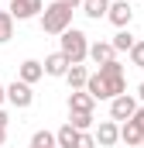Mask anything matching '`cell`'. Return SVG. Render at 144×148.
<instances>
[{"instance_id":"4","label":"cell","mask_w":144,"mask_h":148,"mask_svg":"<svg viewBox=\"0 0 144 148\" xmlns=\"http://www.w3.org/2000/svg\"><path fill=\"white\" fill-rule=\"evenodd\" d=\"M137 110H141V107H137V100H134L130 93L110 100V121H134V114H137Z\"/></svg>"},{"instance_id":"14","label":"cell","mask_w":144,"mask_h":148,"mask_svg":"<svg viewBox=\"0 0 144 148\" xmlns=\"http://www.w3.org/2000/svg\"><path fill=\"white\" fill-rule=\"evenodd\" d=\"M113 41H96V45H89V59L96 62V66H107V62H113Z\"/></svg>"},{"instance_id":"21","label":"cell","mask_w":144,"mask_h":148,"mask_svg":"<svg viewBox=\"0 0 144 148\" xmlns=\"http://www.w3.org/2000/svg\"><path fill=\"white\" fill-rule=\"evenodd\" d=\"M69 124L79 127V131H89L93 127V114H69Z\"/></svg>"},{"instance_id":"17","label":"cell","mask_w":144,"mask_h":148,"mask_svg":"<svg viewBox=\"0 0 144 148\" xmlns=\"http://www.w3.org/2000/svg\"><path fill=\"white\" fill-rule=\"evenodd\" d=\"M14 38V14L10 10H0V45Z\"/></svg>"},{"instance_id":"20","label":"cell","mask_w":144,"mask_h":148,"mask_svg":"<svg viewBox=\"0 0 144 148\" xmlns=\"http://www.w3.org/2000/svg\"><path fill=\"white\" fill-rule=\"evenodd\" d=\"M31 148H58V138L52 131H38L35 138H31Z\"/></svg>"},{"instance_id":"11","label":"cell","mask_w":144,"mask_h":148,"mask_svg":"<svg viewBox=\"0 0 144 148\" xmlns=\"http://www.w3.org/2000/svg\"><path fill=\"white\" fill-rule=\"evenodd\" d=\"M107 17L117 24V28H127V24H130V17H134V10H130V3H127V0H113Z\"/></svg>"},{"instance_id":"3","label":"cell","mask_w":144,"mask_h":148,"mask_svg":"<svg viewBox=\"0 0 144 148\" xmlns=\"http://www.w3.org/2000/svg\"><path fill=\"white\" fill-rule=\"evenodd\" d=\"M100 79H103V86H107V100H117V97H124V90H127V79H124V66L113 59L107 66H100Z\"/></svg>"},{"instance_id":"16","label":"cell","mask_w":144,"mask_h":148,"mask_svg":"<svg viewBox=\"0 0 144 148\" xmlns=\"http://www.w3.org/2000/svg\"><path fill=\"white\" fill-rule=\"evenodd\" d=\"M79 134H82V131H79V127H72L69 121H65V124H62V127L55 131V138H58V148H75Z\"/></svg>"},{"instance_id":"26","label":"cell","mask_w":144,"mask_h":148,"mask_svg":"<svg viewBox=\"0 0 144 148\" xmlns=\"http://www.w3.org/2000/svg\"><path fill=\"white\" fill-rule=\"evenodd\" d=\"M134 121H137V124H141V127H144V107H141V110H137V114H134Z\"/></svg>"},{"instance_id":"7","label":"cell","mask_w":144,"mask_h":148,"mask_svg":"<svg viewBox=\"0 0 144 148\" xmlns=\"http://www.w3.org/2000/svg\"><path fill=\"white\" fill-rule=\"evenodd\" d=\"M120 141V124L117 121H100V127H96V145L100 148H113Z\"/></svg>"},{"instance_id":"22","label":"cell","mask_w":144,"mask_h":148,"mask_svg":"<svg viewBox=\"0 0 144 148\" xmlns=\"http://www.w3.org/2000/svg\"><path fill=\"white\" fill-rule=\"evenodd\" d=\"M130 62H134V66H141V69H144V41H137V45L130 48Z\"/></svg>"},{"instance_id":"29","label":"cell","mask_w":144,"mask_h":148,"mask_svg":"<svg viewBox=\"0 0 144 148\" xmlns=\"http://www.w3.org/2000/svg\"><path fill=\"white\" fill-rule=\"evenodd\" d=\"M137 97H141V100H144V83H141V86H137Z\"/></svg>"},{"instance_id":"18","label":"cell","mask_w":144,"mask_h":148,"mask_svg":"<svg viewBox=\"0 0 144 148\" xmlns=\"http://www.w3.org/2000/svg\"><path fill=\"white\" fill-rule=\"evenodd\" d=\"M134 45H137V41H134V35H130L127 28H120V31L113 35V48H117V52H130Z\"/></svg>"},{"instance_id":"23","label":"cell","mask_w":144,"mask_h":148,"mask_svg":"<svg viewBox=\"0 0 144 148\" xmlns=\"http://www.w3.org/2000/svg\"><path fill=\"white\" fill-rule=\"evenodd\" d=\"M75 148H96V134L82 131V134H79V141H75Z\"/></svg>"},{"instance_id":"30","label":"cell","mask_w":144,"mask_h":148,"mask_svg":"<svg viewBox=\"0 0 144 148\" xmlns=\"http://www.w3.org/2000/svg\"><path fill=\"white\" fill-rule=\"evenodd\" d=\"M141 148H144V145H141Z\"/></svg>"},{"instance_id":"8","label":"cell","mask_w":144,"mask_h":148,"mask_svg":"<svg viewBox=\"0 0 144 148\" xmlns=\"http://www.w3.org/2000/svg\"><path fill=\"white\" fill-rule=\"evenodd\" d=\"M93 93H86V90H72L69 93V114H93Z\"/></svg>"},{"instance_id":"15","label":"cell","mask_w":144,"mask_h":148,"mask_svg":"<svg viewBox=\"0 0 144 148\" xmlns=\"http://www.w3.org/2000/svg\"><path fill=\"white\" fill-rule=\"evenodd\" d=\"M110 3H113V0H82V14L93 17V21H100V17L110 14Z\"/></svg>"},{"instance_id":"10","label":"cell","mask_w":144,"mask_h":148,"mask_svg":"<svg viewBox=\"0 0 144 148\" xmlns=\"http://www.w3.org/2000/svg\"><path fill=\"white\" fill-rule=\"evenodd\" d=\"M69 66H72V59L65 52H52V55L45 59V76H65Z\"/></svg>"},{"instance_id":"12","label":"cell","mask_w":144,"mask_h":148,"mask_svg":"<svg viewBox=\"0 0 144 148\" xmlns=\"http://www.w3.org/2000/svg\"><path fill=\"white\" fill-rule=\"evenodd\" d=\"M120 141L124 145H144V127L137 121H124L120 124Z\"/></svg>"},{"instance_id":"1","label":"cell","mask_w":144,"mask_h":148,"mask_svg":"<svg viewBox=\"0 0 144 148\" xmlns=\"http://www.w3.org/2000/svg\"><path fill=\"white\" fill-rule=\"evenodd\" d=\"M69 28H72V7H65L62 0L48 3L41 14V31L45 35H65Z\"/></svg>"},{"instance_id":"19","label":"cell","mask_w":144,"mask_h":148,"mask_svg":"<svg viewBox=\"0 0 144 148\" xmlns=\"http://www.w3.org/2000/svg\"><path fill=\"white\" fill-rule=\"evenodd\" d=\"M86 93H93V100H107V86H103L100 73H93V76H89V83H86Z\"/></svg>"},{"instance_id":"5","label":"cell","mask_w":144,"mask_h":148,"mask_svg":"<svg viewBox=\"0 0 144 148\" xmlns=\"http://www.w3.org/2000/svg\"><path fill=\"white\" fill-rule=\"evenodd\" d=\"M7 100L17 107V110H28L31 103H35V93H31V86L28 83H21V79H14L10 86H7Z\"/></svg>"},{"instance_id":"27","label":"cell","mask_w":144,"mask_h":148,"mask_svg":"<svg viewBox=\"0 0 144 148\" xmlns=\"http://www.w3.org/2000/svg\"><path fill=\"white\" fill-rule=\"evenodd\" d=\"M3 141H7V127H0V148H3Z\"/></svg>"},{"instance_id":"6","label":"cell","mask_w":144,"mask_h":148,"mask_svg":"<svg viewBox=\"0 0 144 148\" xmlns=\"http://www.w3.org/2000/svg\"><path fill=\"white\" fill-rule=\"evenodd\" d=\"M10 14H14V21H31L38 14H45V3L41 0H10Z\"/></svg>"},{"instance_id":"25","label":"cell","mask_w":144,"mask_h":148,"mask_svg":"<svg viewBox=\"0 0 144 148\" xmlns=\"http://www.w3.org/2000/svg\"><path fill=\"white\" fill-rule=\"evenodd\" d=\"M62 3H65V7H72V10H75V7H82V0H62Z\"/></svg>"},{"instance_id":"2","label":"cell","mask_w":144,"mask_h":148,"mask_svg":"<svg viewBox=\"0 0 144 148\" xmlns=\"http://www.w3.org/2000/svg\"><path fill=\"white\" fill-rule=\"evenodd\" d=\"M58 41H62V48H58V52H65L72 62H86V59H89V41H86V31L69 28L65 35H58Z\"/></svg>"},{"instance_id":"28","label":"cell","mask_w":144,"mask_h":148,"mask_svg":"<svg viewBox=\"0 0 144 148\" xmlns=\"http://www.w3.org/2000/svg\"><path fill=\"white\" fill-rule=\"evenodd\" d=\"M3 100H7V86H0V103H3Z\"/></svg>"},{"instance_id":"24","label":"cell","mask_w":144,"mask_h":148,"mask_svg":"<svg viewBox=\"0 0 144 148\" xmlns=\"http://www.w3.org/2000/svg\"><path fill=\"white\" fill-rule=\"evenodd\" d=\"M7 121H10V117H7V110H3V107H0V127H7Z\"/></svg>"},{"instance_id":"13","label":"cell","mask_w":144,"mask_h":148,"mask_svg":"<svg viewBox=\"0 0 144 148\" xmlns=\"http://www.w3.org/2000/svg\"><path fill=\"white\" fill-rule=\"evenodd\" d=\"M89 76H93V73H89L82 62H72V66H69V73H65V79H69V86H72V90H86Z\"/></svg>"},{"instance_id":"9","label":"cell","mask_w":144,"mask_h":148,"mask_svg":"<svg viewBox=\"0 0 144 148\" xmlns=\"http://www.w3.org/2000/svg\"><path fill=\"white\" fill-rule=\"evenodd\" d=\"M41 76H45V62H38V59L21 62V69H17V79H21V83H28V86H35Z\"/></svg>"}]
</instances>
